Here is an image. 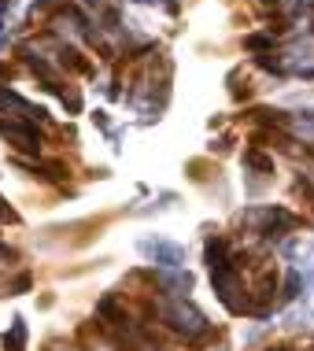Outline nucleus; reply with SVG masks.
I'll return each instance as SVG.
<instances>
[{
	"instance_id": "nucleus-8",
	"label": "nucleus",
	"mask_w": 314,
	"mask_h": 351,
	"mask_svg": "<svg viewBox=\"0 0 314 351\" xmlns=\"http://www.w3.org/2000/svg\"><path fill=\"white\" fill-rule=\"evenodd\" d=\"M270 45H274L270 34H252V37H244V49H252V52H266Z\"/></svg>"
},
{
	"instance_id": "nucleus-1",
	"label": "nucleus",
	"mask_w": 314,
	"mask_h": 351,
	"mask_svg": "<svg viewBox=\"0 0 314 351\" xmlns=\"http://www.w3.org/2000/svg\"><path fill=\"white\" fill-rule=\"evenodd\" d=\"M159 318H163L167 326L174 329V333H182L185 340H200V337H207V333H211V326H207V318L200 315V311H196L189 300L163 303V307H159Z\"/></svg>"
},
{
	"instance_id": "nucleus-13",
	"label": "nucleus",
	"mask_w": 314,
	"mask_h": 351,
	"mask_svg": "<svg viewBox=\"0 0 314 351\" xmlns=\"http://www.w3.org/2000/svg\"><path fill=\"white\" fill-rule=\"evenodd\" d=\"M8 74H12V67H8V63H0V82H4Z\"/></svg>"
},
{
	"instance_id": "nucleus-14",
	"label": "nucleus",
	"mask_w": 314,
	"mask_h": 351,
	"mask_svg": "<svg viewBox=\"0 0 314 351\" xmlns=\"http://www.w3.org/2000/svg\"><path fill=\"white\" fill-rule=\"evenodd\" d=\"M85 4H100V0H85Z\"/></svg>"
},
{
	"instance_id": "nucleus-2",
	"label": "nucleus",
	"mask_w": 314,
	"mask_h": 351,
	"mask_svg": "<svg viewBox=\"0 0 314 351\" xmlns=\"http://www.w3.org/2000/svg\"><path fill=\"white\" fill-rule=\"evenodd\" d=\"M141 255L152 263H159L163 270H182L185 267V248L170 241H141Z\"/></svg>"
},
{
	"instance_id": "nucleus-9",
	"label": "nucleus",
	"mask_w": 314,
	"mask_h": 351,
	"mask_svg": "<svg viewBox=\"0 0 314 351\" xmlns=\"http://www.w3.org/2000/svg\"><path fill=\"white\" fill-rule=\"evenodd\" d=\"M244 163L255 167V170H274V159L263 156V152H244Z\"/></svg>"
},
{
	"instance_id": "nucleus-10",
	"label": "nucleus",
	"mask_w": 314,
	"mask_h": 351,
	"mask_svg": "<svg viewBox=\"0 0 314 351\" xmlns=\"http://www.w3.org/2000/svg\"><path fill=\"white\" fill-rule=\"evenodd\" d=\"M300 289V274H289V285H285V300H292Z\"/></svg>"
},
{
	"instance_id": "nucleus-5",
	"label": "nucleus",
	"mask_w": 314,
	"mask_h": 351,
	"mask_svg": "<svg viewBox=\"0 0 314 351\" xmlns=\"http://www.w3.org/2000/svg\"><path fill=\"white\" fill-rule=\"evenodd\" d=\"M156 285H159V289H167V292H189V289H193V274H189V270H159Z\"/></svg>"
},
{
	"instance_id": "nucleus-11",
	"label": "nucleus",
	"mask_w": 314,
	"mask_h": 351,
	"mask_svg": "<svg viewBox=\"0 0 314 351\" xmlns=\"http://www.w3.org/2000/svg\"><path fill=\"white\" fill-rule=\"evenodd\" d=\"M30 285H34V278H30V274H19L12 289H15V292H26V289H30Z\"/></svg>"
},
{
	"instance_id": "nucleus-12",
	"label": "nucleus",
	"mask_w": 314,
	"mask_h": 351,
	"mask_svg": "<svg viewBox=\"0 0 314 351\" xmlns=\"http://www.w3.org/2000/svg\"><path fill=\"white\" fill-rule=\"evenodd\" d=\"M0 218H8V222H15V218H19V215L12 211V207L4 204V196H0Z\"/></svg>"
},
{
	"instance_id": "nucleus-4",
	"label": "nucleus",
	"mask_w": 314,
	"mask_h": 351,
	"mask_svg": "<svg viewBox=\"0 0 314 351\" xmlns=\"http://www.w3.org/2000/svg\"><path fill=\"white\" fill-rule=\"evenodd\" d=\"M0 111H15V119H23V122H45L49 119L45 108H34L30 100H23L12 89H0Z\"/></svg>"
},
{
	"instance_id": "nucleus-7",
	"label": "nucleus",
	"mask_w": 314,
	"mask_h": 351,
	"mask_svg": "<svg viewBox=\"0 0 314 351\" xmlns=\"http://www.w3.org/2000/svg\"><path fill=\"white\" fill-rule=\"evenodd\" d=\"M63 67H71L78 74H89V60H82L78 49H63Z\"/></svg>"
},
{
	"instance_id": "nucleus-6",
	"label": "nucleus",
	"mask_w": 314,
	"mask_h": 351,
	"mask_svg": "<svg viewBox=\"0 0 314 351\" xmlns=\"http://www.w3.org/2000/svg\"><path fill=\"white\" fill-rule=\"evenodd\" d=\"M4 348L8 351H26V322L19 318V315L12 318V333L4 337Z\"/></svg>"
},
{
	"instance_id": "nucleus-3",
	"label": "nucleus",
	"mask_w": 314,
	"mask_h": 351,
	"mask_svg": "<svg viewBox=\"0 0 314 351\" xmlns=\"http://www.w3.org/2000/svg\"><path fill=\"white\" fill-rule=\"evenodd\" d=\"M0 137H8L19 152H30V156H37L41 152V134L30 126V122H15V119H0Z\"/></svg>"
}]
</instances>
